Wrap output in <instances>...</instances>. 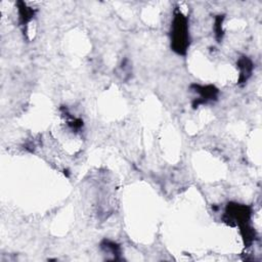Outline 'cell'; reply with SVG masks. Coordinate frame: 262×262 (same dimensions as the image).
I'll return each instance as SVG.
<instances>
[{"label":"cell","mask_w":262,"mask_h":262,"mask_svg":"<svg viewBox=\"0 0 262 262\" xmlns=\"http://www.w3.org/2000/svg\"><path fill=\"white\" fill-rule=\"evenodd\" d=\"M175 25L173 26V35H174V41L177 43V50L180 52L182 49H184V46L186 45V39H187V27L185 24V18L180 13L177 15V17L174 19Z\"/></svg>","instance_id":"cell-1"}]
</instances>
